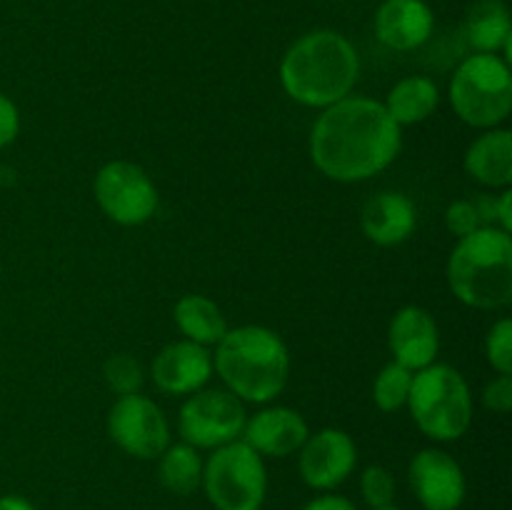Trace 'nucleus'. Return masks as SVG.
<instances>
[{
  "label": "nucleus",
  "instance_id": "nucleus-1",
  "mask_svg": "<svg viewBox=\"0 0 512 510\" xmlns=\"http://www.w3.org/2000/svg\"><path fill=\"white\" fill-rule=\"evenodd\" d=\"M403 128L373 98H348L323 108L310 133L315 168L338 183H360L383 173L400 155Z\"/></svg>",
  "mask_w": 512,
  "mask_h": 510
},
{
  "label": "nucleus",
  "instance_id": "nucleus-2",
  "mask_svg": "<svg viewBox=\"0 0 512 510\" xmlns=\"http://www.w3.org/2000/svg\"><path fill=\"white\" fill-rule=\"evenodd\" d=\"M360 75L358 50L335 30H313L295 40L280 63L283 90L300 105L328 108L353 93Z\"/></svg>",
  "mask_w": 512,
  "mask_h": 510
},
{
  "label": "nucleus",
  "instance_id": "nucleus-3",
  "mask_svg": "<svg viewBox=\"0 0 512 510\" xmlns=\"http://www.w3.org/2000/svg\"><path fill=\"white\" fill-rule=\"evenodd\" d=\"M213 368L225 388L248 403H270L290 378V353L285 340L263 325L228 330L215 345Z\"/></svg>",
  "mask_w": 512,
  "mask_h": 510
},
{
  "label": "nucleus",
  "instance_id": "nucleus-4",
  "mask_svg": "<svg viewBox=\"0 0 512 510\" xmlns=\"http://www.w3.org/2000/svg\"><path fill=\"white\" fill-rule=\"evenodd\" d=\"M448 283L460 303L500 310L512 300V238L500 228H478L458 238L448 258Z\"/></svg>",
  "mask_w": 512,
  "mask_h": 510
},
{
  "label": "nucleus",
  "instance_id": "nucleus-5",
  "mask_svg": "<svg viewBox=\"0 0 512 510\" xmlns=\"http://www.w3.org/2000/svg\"><path fill=\"white\" fill-rule=\"evenodd\" d=\"M408 408L420 433L450 443L468 433L473 423V395L468 380L453 365L430 363L413 373Z\"/></svg>",
  "mask_w": 512,
  "mask_h": 510
},
{
  "label": "nucleus",
  "instance_id": "nucleus-6",
  "mask_svg": "<svg viewBox=\"0 0 512 510\" xmlns=\"http://www.w3.org/2000/svg\"><path fill=\"white\" fill-rule=\"evenodd\" d=\"M450 105L473 128H498L512 110L510 63L498 53L465 58L450 80Z\"/></svg>",
  "mask_w": 512,
  "mask_h": 510
},
{
  "label": "nucleus",
  "instance_id": "nucleus-7",
  "mask_svg": "<svg viewBox=\"0 0 512 510\" xmlns=\"http://www.w3.org/2000/svg\"><path fill=\"white\" fill-rule=\"evenodd\" d=\"M215 510H263L268 495V470L263 455L245 440L213 450L203 463V483Z\"/></svg>",
  "mask_w": 512,
  "mask_h": 510
},
{
  "label": "nucleus",
  "instance_id": "nucleus-8",
  "mask_svg": "<svg viewBox=\"0 0 512 510\" xmlns=\"http://www.w3.org/2000/svg\"><path fill=\"white\" fill-rule=\"evenodd\" d=\"M245 405L228 388H203L190 395L178 415L183 443L195 450H215L240 440L245 428Z\"/></svg>",
  "mask_w": 512,
  "mask_h": 510
},
{
  "label": "nucleus",
  "instance_id": "nucleus-9",
  "mask_svg": "<svg viewBox=\"0 0 512 510\" xmlns=\"http://www.w3.org/2000/svg\"><path fill=\"white\" fill-rule=\"evenodd\" d=\"M93 193L100 210L125 228L148 223L158 210V188L150 175L130 160L105 163L95 175Z\"/></svg>",
  "mask_w": 512,
  "mask_h": 510
},
{
  "label": "nucleus",
  "instance_id": "nucleus-10",
  "mask_svg": "<svg viewBox=\"0 0 512 510\" xmlns=\"http://www.w3.org/2000/svg\"><path fill=\"white\" fill-rule=\"evenodd\" d=\"M108 435L123 453L138 460L160 458L170 445V425L158 403L145 395H123L108 410Z\"/></svg>",
  "mask_w": 512,
  "mask_h": 510
},
{
  "label": "nucleus",
  "instance_id": "nucleus-11",
  "mask_svg": "<svg viewBox=\"0 0 512 510\" xmlns=\"http://www.w3.org/2000/svg\"><path fill=\"white\" fill-rule=\"evenodd\" d=\"M298 453L303 483L323 493L343 485L358 465V445L340 428H323L315 435H308Z\"/></svg>",
  "mask_w": 512,
  "mask_h": 510
},
{
  "label": "nucleus",
  "instance_id": "nucleus-12",
  "mask_svg": "<svg viewBox=\"0 0 512 510\" xmlns=\"http://www.w3.org/2000/svg\"><path fill=\"white\" fill-rule=\"evenodd\" d=\"M410 490L425 510H458L468 495L463 468L450 453L425 448L413 455L408 468Z\"/></svg>",
  "mask_w": 512,
  "mask_h": 510
},
{
  "label": "nucleus",
  "instance_id": "nucleus-13",
  "mask_svg": "<svg viewBox=\"0 0 512 510\" xmlns=\"http://www.w3.org/2000/svg\"><path fill=\"white\" fill-rule=\"evenodd\" d=\"M213 355L205 345L193 340H175L165 345L150 365V375L158 390L168 395H193L213 378Z\"/></svg>",
  "mask_w": 512,
  "mask_h": 510
},
{
  "label": "nucleus",
  "instance_id": "nucleus-14",
  "mask_svg": "<svg viewBox=\"0 0 512 510\" xmlns=\"http://www.w3.org/2000/svg\"><path fill=\"white\" fill-rule=\"evenodd\" d=\"M388 345L395 363L418 370L435 363L440 353V330L433 315L420 305H405L393 315L388 328Z\"/></svg>",
  "mask_w": 512,
  "mask_h": 510
},
{
  "label": "nucleus",
  "instance_id": "nucleus-15",
  "mask_svg": "<svg viewBox=\"0 0 512 510\" xmlns=\"http://www.w3.org/2000/svg\"><path fill=\"white\" fill-rule=\"evenodd\" d=\"M308 435V423L298 410L273 405L245 420L240 440H245L263 458H288L303 448Z\"/></svg>",
  "mask_w": 512,
  "mask_h": 510
},
{
  "label": "nucleus",
  "instance_id": "nucleus-16",
  "mask_svg": "<svg viewBox=\"0 0 512 510\" xmlns=\"http://www.w3.org/2000/svg\"><path fill=\"white\" fill-rule=\"evenodd\" d=\"M433 25V10L425 0H385L375 13L378 40L400 53L428 43Z\"/></svg>",
  "mask_w": 512,
  "mask_h": 510
},
{
  "label": "nucleus",
  "instance_id": "nucleus-17",
  "mask_svg": "<svg viewBox=\"0 0 512 510\" xmlns=\"http://www.w3.org/2000/svg\"><path fill=\"white\" fill-rule=\"evenodd\" d=\"M360 225H363L365 238L373 240L375 245L390 248V245L405 243L415 233L418 210L405 193L383 190L363 205Z\"/></svg>",
  "mask_w": 512,
  "mask_h": 510
},
{
  "label": "nucleus",
  "instance_id": "nucleus-18",
  "mask_svg": "<svg viewBox=\"0 0 512 510\" xmlns=\"http://www.w3.org/2000/svg\"><path fill=\"white\" fill-rule=\"evenodd\" d=\"M465 170L470 178L490 188H510L512 183V133L490 128L470 143L465 153Z\"/></svg>",
  "mask_w": 512,
  "mask_h": 510
},
{
  "label": "nucleus",
  "instance_id": "nucleus-19",
  "mask_svg": "<svg viewBox=\"0 0 512 510\" xmlns=\"http://www.w3.org/2000/svg\"><path fill=\"white\" fill-rule=\"evenodd\" d=\"M465 40L475 48V53H508L510 63L512 23L510 10L503 0H475L465 15L463 25Z\"/></svg>",
  "mask_w": 512,
  "mask_h": 510
},
{
  "label": "nucleus",
  "instance_id": "nucleus-20",
  "mask_svg": "<svg viewBox=\"0 0 512 510\" xmlns=\"http://www.w3.org/2000/svg\"><path fill=\"white\" fill-rule=\"evenodd\" d=\"M385 110L390 118L403 128V125H418L428 120L440 105V90L425 75H410L398 80L385 95Z\"/></svg>",
  "mask_w": 512,
  "mask_h": 510
},
{
  "label": "nucleus",
  "instance_id": "nucleus-21",
  "mask_svg": "<svg viewBox=\"0 0 512 510\" xmlns=\"http://www.w3.org/2000/svg\"><path fill=\"white\" fill-rule=\"evenodd\" d=\"M173 318L180 333L185 335V340H193V343L205 345V348L218 345L230 330L223 310L205 295H183L175 303Z\"/></svg>",
  "mask_w": 512,
  "mask_h": 510
},
{
  "label": "nucleus",
  "instance_id": "nucleus-22",
  "mask_svg": "<svg viewBox=\"0 0 512 510\" xmlns=\"http://www.w3.org/2000/svg\"><path fill=\"white\" fill-rule=\"evenodd\" d=\"M158 478L175 495H193L203 483V458L188 443H175L160 453Z\"/></svg>",
  "mask_w": 512,
  "mask_h": 510
},
{
  "label": "nucleus",
  "instance_id": "nucleus-23",
  "mask_svg": "<svg viewBox=\"0 0 512 510\" xmlns=\"http://www.w3.org/2000/svg\"><path fill=\"white\" fill-rule=\"evenodd\" d=\"M410 385H413V370L403 368L400 363H388L378 373L373 383V403L383 413H398L408 405Z\"/></svg>",
  "mask_w": 512,
  "mask_h": 510
},
{
  "label": "nucleus",
  "instance_id": "nucleus-24",
  "mask_svg": "<svg viewBox=\"0 0 512 510\" xmlns=\"http://www.w3.org/2000/svg\"><path fill=\"white\" fill-rule=\"evenodd\" d=\"M103 378H105V385H108L118 398H123V395L140 393L145 373L133 355L115 353L103 363Z\"/></svg>",
  "mask_w": 512,
  "mask_h": 510
},
{
  "label": "nucleus",
  "instance_id": "nucleus-25",
  "mask_svg": "<svg viewBox=\"0 0 512 510\" xmlns=\"http://www.w3.org/2000/svg\"><path fill=\"white\" fill-rule=\"evenodd\" d=\"M360 493L370 508H385L393 505L395 498V478L383 465H368L360 475Z\"/></svg>",
  "mask_w": 512,
  "mask_h": 510
},
{
  "label": "nucleus",
  "instance_id": "nucleus-26",
  "mask_svg": "<svg viewBox=\"0 0 512 510\" xmlns=\"http://www.w3.org/2000/svg\"><path fill=\"white\" fill-rule=\"evenodd\" d=\"M485 355L498 375H512V320L500 318L485 338Z\"/></svg>",
  "mask_w": 512,
  "mask_h": 510
},
{
  "label": "nucleus",
  "instance_id": "nucleus-27",
  "mask_svg": "<svg viewBox=\"0 0 512 510\" xmlns=\"http://www.w3.org/2000/svg\"><path fill=\"white\" fill-rule=\"evenodd\" d=\"M445 225H448L450 233L458 235V238H465V235L483 228L478 208H475L473 200H455V203H450L448 210H445Z\"/></svg>",
  "mask_w": 512,
  "mask_h": 510
},
{
  "label": "nucleus",
  "instance_id": "nucleus-28",
  "mask_svg": "<svg viewBox=\"0 0 512 510\" xmlns=\"http://www.w3.org/2000/svg\"><path fill=\"white\" fill-rule=\"evenodd\" d=\"M483 405L493 413H510L512 410V375H498L483 390Z\"/></svg>",
  "mask_w": 512,
  "mask_h": 510
},
{
  "label": "nucleus",
  "instance_id": "nucleus-29",
  "mask_svg": "<svg viewBox=\"0 0 512 510\" xmlns=\"http://www.w3.org/2000/svg\"><path fill=\"white\" fill-rule=\"evenodd\" d=\"M20 133V110L5 93H0V150L8 148Z\"/></svg>",
  "mask_w": 512,
  "mask_h": 510
},
{
  "label": "nucleus",
  "instance_id": "nucleus-30",
  "mask_svg": "<svg viewBox=\"0 0 512 510\" xmlns=\"http://www.w3.org/2000/svg\"><path fill=\"white\" fill-rule=\"evenodd\" d=\"M303 510H358L353 505V500L343 498V495L325 493L320 498H313L310 503L303 505Z\"/></svg>",
  "mask_w": 512,
  "mask_h": 510
},
{
  "label": "nucleus",
  "instance_id": "nucleus-31",
  "mask_svg": "<svg viewBox=\"0 0 512 510\" xmlns=\"http://www.w3.org/2000/svg\"><path fill=\"white\" fill-rule=\"evenodd\" d=\"M498 228L510 233L512 230V190L505 188L498 195Z\"/></svg>",
  "mask_w": 512,
  "mask_h": 510
},
{
  "label": "nucleus",
  "instance_id": "nucleus-32",
  "mask_svg": "<svg viewBox=\"0 0 512 510\" xmlns=\"http://www.w3.org/2000/svg\"><path fill=\"white\" fill-rule=\"evenodd\" d=\"M0 510H35V505L28 498H23V495H3L0 498Z\"/></svg>",
  "mask_w": 512,
  "mask_h": 510
},
{
  "label": "nucleus",
  "instance_id": "nucleus-33",
  "mask_svg": "<svg viewBox=\"0 0 512 510\" xmlns=\"http://www.w3.org/2000/svg\"><path fill=\"white\" fill-rule=\"evenodd\" d=\"M375 510H400V508H395V505H385V508H375Z\"/></svg>",
  "mask_w": 512,
  "mask_h": 510
}]
</instances>
